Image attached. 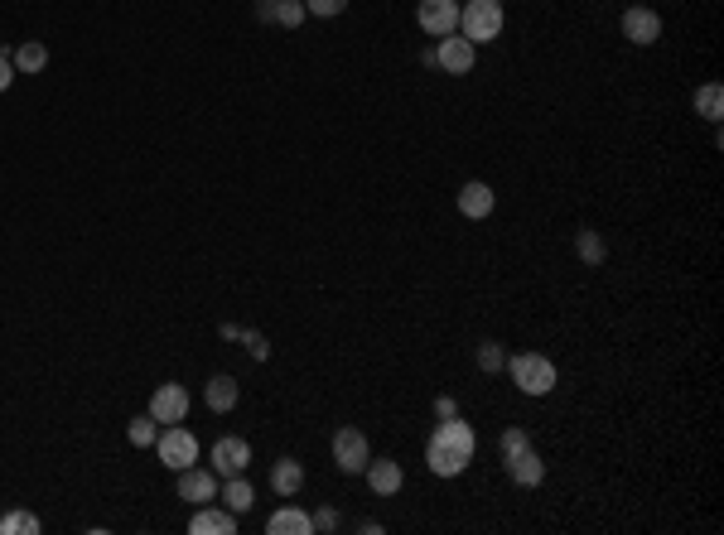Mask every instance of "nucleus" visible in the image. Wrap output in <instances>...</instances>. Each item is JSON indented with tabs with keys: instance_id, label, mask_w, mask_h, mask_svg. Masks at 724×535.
Masks as SVG:
<instances>
[{
	"instance_id": "obj_1",
	"label": "nucleus",
	"mask_w": 724,
	"mask_h": 535,
	"mask_svg": "<svg viewBox=\"0 0 724 535\" xmlns=\"http://www.w3.org/2000/svg\"><path fill=\"white\" fill-rule=\"evenodd\" d=\"M474 449H478L474 425H469V420H459V415H449L445 425L430 434V444H425L430 473H435V478H459V473L474 463Z\"/></svg>"
},
{
	"instance_id": "obj_2",
	"label": "nucleus",
	"mask_w": 724,
	"mask_h": 535,
	"mask_svg": "<svg viewBox=\"0 0 724 535\" xmlns=\"http://www.w3.org/2000/svg\"><path fill=\"white\" fill-rule=\"evenodd\" d=\"M507 372H512V386L522 396H551L556 391V362L541 357V352H517L507 362Z\"/></svg>"
},
{
	"instance_id": "obj_3",
	"label": "nucleus",
	"mask_w": 724,
	"mask_h": 535,
	"mask_svg": "<svg viewBox=\"0 0 724 535\" xmlns=\"http://www.w3.org/2000/svg\"><path fill=\"white\" fill-rule=\"evenodd\" d=\"M459 34L469 44H488L502 34V0H469L459 5Z\"/></svg>"
},
{
	"instance_id": "obj_4",
	"label": "nucleus",
	"mask_w": 724,
	"mask_h": 535,
	"mask_svg": "<svg viewBox=\"0 0 724 535\" xmlns=\"http://www.w3.org/2000/svg\"><path fill=\"white\" fill-rule=\"evenodd\" d=\"M155 449H160V463H165V468H174V473H179V468H194V463H198V439L184 425H165V429H160Z\"/></svg>"
},
{
	"instance_id": "obj_5",
	"label": "nucleus",
	"mask_w": 724,
	"mask_h": 535,
	"mask_svg": "<svg viewBox=\"0 0 724 535\" xmlns=\"http://www.w3.org/2000/svg\"><path fill=\"white\" fill-rule=\"evenodd\" d=\"M474 63H478V44H469L459 29L440 39V49H435V68H445V73H454V78H464V73H474Z\"/></svg>"
},
{
	"instance_id": "obj_6",
	"label": "nucleus",
	"mask_w": 724,
	"mask_h": 535,
	"mask_svg": "<svg viewBox=\"0 0 724 535\" xmlns=\"http://www.w3.org/2000/svg\"><path fill=\"white\" fill-rule=\"evenodd\" d=\"M367 458H372V449H367V434H362V429H353V425L334 429V463L343 473H362Z\"/></svg>"
},
{
	"instance_id": "obj_7",
	"label": "nucleus",
	"mask_w": 724,
	"mask_h": 535,
	"mask_svg": "<svg viewBox=\"0 0 724 535\" xmlns=\"http://www.w3.org/2000/svg\"><path fill=\"white\" fill-rule=\"evenodd\" d=\"M150 415H155V425H184V415H189V391H184L179 381L155 386V396H150Z\"/></svg>"
},
{
	"instance_id": "obj_8",
	"label": "nucleus",
	"mask_w": 724,
	"mask_h": 535,
	"mask_svg": "<svg viewBox=\"0 0 724 535\" xmlns=\"http://www.w3.org/2000/svg\"><path fill=\"white\" fill-rule=\"evenodd\" d=\"M416 25L435 39H445L459 29V0H420L416 5Z\"/></svg>"
},
{
	"instance_id": "obj_9",
	"label": "nucleus",
	"mask_w": 724,
	"mask_h": 535,
	"mask_svg": "<svg viewBox=\"0 0 724 535\" xmlns=\"http://www.w3.org/2000/svg\"><path fill=\"white\" fill-rule=\"evenodd\" d=\"M623 39H628V44H638V49L657 44V39H662V15H657V10H647V5L623 10Z\"/></svg>"
},
{
	"instance_id": "obj_10",
	"label": "nucleus",
	"mask_w": 724,
	"mask_h": 535,
	"mask_svg": "<svg viewBox=\"0 0 724 535\" xmlns=\"http://www.w3.org/2000/svg\"><path fill=\"white\" fill-rule=\"evenodd\" d=\"M367 487L377 492V497H396L401 492V482H406V473H401V463L396 458H367Z\"/></svg>"
},
{
	"instance_id": "obj_11",
	"label": "nucleus",
	"mask_w": 724,
	"mask_h": 535,
	"mask_svg": "<svg viewBox=\"0 0 724 535\" xmlns=\"http://www.w3.org/2000/svg\"><path fill=\"white\" fill-rule=\"evenodd\" d=\"M502 463H507V478L517 482V487H541V478H546V463H541V454L531 444L517 449V454H507Z\"/></svg>"
},
{
	"instance_id": "obj_12",
	"label": "nucleus",
	"mask_w": 724,
	"mask_h": 535,
	"mask_svg": "<svg viewBox=\"0 0 724 535\" xmlns=\"http://www.w3.org/2000/svg\"><path fill=\"white\" fill-rule=\"evenodd\" d=\"M247 463H251V444L247 439H218L213 444V468L223 473V478H232V473H247Z\"/></svg>"
},
{
	"instance_id": "obj_13",
	"label": "nucleus",
	"mask_w": 724,
	"mask_h": 535,
	"mask_svg": "<svg viewBox=\"0 0 724 535\" xmlns=\"http://www.w3.org/2000/svg\"><path fill=\"white\" fill-rule=\"evenodd\" d=\"M179 497L194 502V507H203V502L218 497V478H213L208 468H179Z\"/></svg>"
},
{
	"instance_id": "obj_14",
	"label": "nucleus",
	"mask_w": 724,
	"mask_h": 535,
	"mask_svg": "<svg viewBox=\"0 0 724 535\" xmlns=\"http://www.w3.org/2000/svg\"><path fill=\"white\" fill-rule=\"evenodd\" d=\"M493 203H498V198H493V188L483 184V179H469V184L459 188V213L474 217V222H483V217L493 213Z\"/></svg>"
},
{
	"instance_id": "obj_15",
	"label": "nucleus",
	"mask_w": 724,
	"mask_h": 535,
	"mask_svg": "<svg viewBox=\"0 0 724 535\" xmlns=\"http://www.w3.org/2000/svg\"><path fill=\"white\" fill-rule=\"evenodd\" d=\"M189 531L194 535H232L237 531V516L227 507H208V502H203V507L194 511V521H189Z\"/></svg>"
},
{
	"instance_id": "obj_16",
	"label": "nucleus",
	"mask_w": 724,
	"mask_h": 535,
	"mask_svg": "<svg viewBox=\"0 0 724 535\" xmlns=\"http://www.w3.org/2000/svg\"><path fill=\"white\" fill-rule=\"evenodd\" d=\"M314 531V516L300 507H280L271 521H266V535H309Z\"/></svg>"
},
{
	"instance_id": "obj_17",
	"label": "nucleus",
	"mask_w": 724,
	"mask_h": 535,
	"mask_svg": "<svg viewBox=\"0 0 724 535\" xmlns=\"http://www.w3.org/2000/svg\"><path fill=\"white\" fill-rule=\"evenodd\" d=\"M237 396H242V391H237V381H232V376H213V381L203 386V401H208V410H218V415H223V410H232V405H237Z\"/></svg>"
},
{
	"instance_id": "obj_18",
	"label": "nucleus",
	"mask_w": 724,
	"mask_h": 535,
	"mask_svg": "<svg viewBox=\"0 0 724 535\" xmlns=\"http://www.w3.org/2000/svg\"><path fill=\"white\" fill-rule=\"evenodd\" d=\"M300 482H305V468H300L295 458H280V463H271V487H276L280 497H295V492H300Z\"/></svg>"
},
{
	"instance_id": "obj_19",
	"label": "nucleus",
	"mask_w": 724,
	"mask_h": 535,
	"mask_svg": "<svg viewBox=\"0 0 724 535\" xmlns=\"http://www.w3.org/2000/svg\"><path fill=\"white\" fill-rule=\"evenodd\" d=\"M251 502H256V487H251L242 473H232L223 487V507L232 511V516H242V511H251Z\"/></svg>"
},
{
	"instance_id": "obj_20",
	"label": "nucleus",
	"mask_w": 724,
	"mask_h": 535,
	"mask_svg": "<svg viewBox=\"0 0 724 535\" xmlns=\"http://www.w3.org/2000/svg\"><path fill=\"white\" fill-rule=\"evenodd\" d=\"M696 116H705V121H720V116H724V87H720V82H705V87H696Z\"/></svg>"
},
{
	"instance_id": "obj_21",
	"label": "nucleus",
	"mask_w": 724,
	"mask_h": 535,
	"mask_svg": "<svg viewBox=\"0 0 724 535\" xmlns=\"http://www.w3.org/2000/svg\"><path fill=\"white\" fill-rule=\"evenodd\" d=\"M15 68H20V73H44V68H49V49H44L39 39L20 44V49H15Z\"/></svg>"
},
{
	"instance_id": "obj_22",
	"label": "nucleus",
	"mask_w": 724,
	"mask_h": 535,
	"mask_svg": "<svg viewBox=\"0 0 724 535\" xmlns=\"http://www.w3.org/2000/svg\"><path fill=\"white\" fill-rule=\"evenodd\" d=\"M0 535H39V516L10 511V516H0Z\"/></svg>"
},
{
	"instance_id": "obj_23",
	"label": "nucleus",
	"mask_w": 724,
	"mask_h": 535,
	"mask_svg": "<svg viewBox=\"0 0 724 535\" xmlns=\"http://www.w3.org/2000/svg\"><path fill=\"white\" fill-rule=\"evenodd\" d=\"M126 439H131L136 449H150V444L160 439V434H155V415H140V420H131V425H126Z\"/></svg>"
},
{
	"instance_id": "obj_24",
	"label": "nucleus",
	"mask_w": 724,
	"mask_h": 535,
	"mask_svg": "<svg viewBox=\"0 0 724 535\" xmlns=\"http://www.w3.org/2000/svg\"><path fill=\"white\" fill-rule=\"evenodd\" d=\"M300 20H305V0H276V25L295 29Z\"/></svg>"
},
{
	"instance_id": "obj_25",
	"label": "nucleus",
	"mask_w": 724,
	"mask_h": 535,
	"mask_svg": "<svg viewBox=\"0 0 724 535\" xmlns=\"http://www.w3.org/2000/svg\"><path fill=\"white\" fill-rule=\"evenodd\" d=\"M575 251L585 256L589 266H599V261H604V241L594 237V232H580V241H575Z\"/></svg>"
},
{
	"instance_id": "obj_26",
	"label": "nucleus",
	"mask_w": 724,
	"mask_h": 535,
	"mask_svg": "<svg viewBox=\"0 0 724 535\" xmlns=\"http://www.w3.org/2000/svg\"><path fill=\"white\" fill-rule=\"evenodd\" d=\"M348 10V0H305V15H319V20H334Z\"/></svg>"
},
{
	"instance_id": "obj_27",
	"label": "nucleus",
	"mask_w": 724,
	"mask_h": 535,
	"mask_svg": "<svg viewBox=\"0 0 724 535\" xmlns=\"http://www.w3.org/2000/svg\"><path fill=\"white\" fill-rule=\"evenodd\" d=\"M478 367H483V372H502V348L498 343H478Z\"/></svg>"
},
{
	"instance_id": "obj_28",
	"label": "nucleus",
	"mask_w": 724,
	"mask_h": 535,
	"mask_svg": "<svg viewBox=\"0 0 724 535\" xmlns=\"http://www.w3.org/2000/svg\"><path fill=\"white\" fill-rule=\"evenodd\" d=\"M531 439L522 434V429H502V439H498V449H502V458L507 454H517V449H527Z\"/></svg>"
},
{
	"instance_id": "obj_29",
	"label": "nucleus",
	"mask_w": 724,
	"mask_h": 535,
	"mask_svg": "<svg viewBox=\"0 0 724 535\" xmlns=\"http://www.w3.org/2000/svg\"><path fill=\"white\" fill-rule=\"evenodd\" d=\"M242 343H247V352L256 357V362H266V357H271V343H266L261 333H242Z\"/></svg>"
},
{
	"instance_id": "obj_30",
	"label": "nucleus",
	"mask_w": 724,
	"mask_h": 535,
	"mask_svg": "<svg viewBox=\"0 0 724 535\" xmlns=\"http://www.w3.org/2000/svg\"><path fill=\"white\" fill-rule=\"evenodd\" d=\"M314 531H338V511L334 507L319 511V516H314Z\"/></svg>"
},
{
	"instance_id": "obj_31",
	"label": "nucleus",
	"mask_w": 724,
	"mask_h": 535,
	"mask_svg": "<svg viewBox=\"0 0 724 535\" xmlns=\"http://www.w3.org/2000/svg\"><path fill=\"white\" fill-rule=\"evenodd\" d=\"M10 82H15V63H10V58L0 54V92H5Z\"/></svg>"
},
{
	"instance_id": "obj_32",
	"label": "nucleus",
	"mask_w": 724,
	"mask_h": 535,
	"mask_svg": "<svg viewBox=\"0 0 724 535\" xmlns=\"http://www.w3.org/2000/svg\"><path fill=\"white\" fill-rule=\"evenodd\" d=\"M435 415H440V420H449V415H459V410H454V401H449V396H440V401H435Z\"/></svg>"
},
{
	"instance_id": "obj_33",
	"label": "nucleus",
	"mask_w": 724,
	"mask_h": 535,
	"mask_svg": "<svg viewBox=\"0 0 724 535\" xmlns=\"http://www.w3.org/2000/svg\"><path fill=\"white\" fill-rule=\"evenodd\" d=\"M256 20H276V0H261V5H256Z\"/></svg>"
}]
</instances>
